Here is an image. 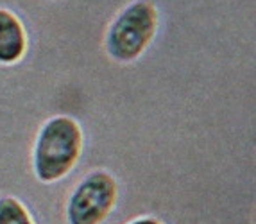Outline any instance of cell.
<instances>
[{"label": "cell", "instance_id": "obj_3", "mask_svg": "<svg viewBox=\"0 0 256 224\" xmlns=\"http://www.w3.org/2000/svg\"><path fill=\"white\" fill-rule=\"evenodd\" d=\"M120 199V185L115 174L94 168L70 192L64 204L66 224H104L115 212Z\"/></svg>", "mask_w": 256, "mask_h": 224}, {"label": "cell", "instance_id": "obj_4", "mask_svg": "<svg viewBox=\"0 0 256 224\" xmlns=\"http://www.w3.org/2000/svg\"><path fill=\"white\" fill-rule=\"evenodd\" d=\"M29 30L13 9L0 6V65L14 66L29 52Z\"/></svg>", "mask_w": 256, "mask_h": 224}, {"label": "cell", "instance_id": "obj_6", "mask_svg": "<svg viewBox=\"0 0 256 224\" xmlns=\"http://www.w3.org/2000/svg\"><path fill=\"white\" fill-rule=\"evenodd\" d=\"M126 224H163V220H160L158 217H154V216H140V217H134V219L128 220Z\"/></svg>", "mask_w": 256, "mask_h": 224}, {"label": "cell", "instance_id": "obj_1", "mask_svg": "<svg viewBox=\"0 0 256 224\" xmlns=\"http://www.w3.org/2000/svg\"><path fill=\"white\" fill-rule=\"evenodd\" d=\"M84 151V131L76 116H48L40 126L32 146V174L43 185H54L74 172Z\"/></svg>", "mask_w": 256, "mask_h": 224}, {"label": "cell", "instance_id": "obj_5", "mask_svg": "<svg viewBox=\"0 0 256 224\" xmlns=\"http://www.w3.org/2000/svg\"><path fill=\"white\" fill-rule=\"evenodd\" d=\"M0 224H36L32 212L16 196H0Z\"/></svg>", "mask_w": 256, "mask_h": 224}, {"label": "cell", "instance_id": "obj_2", "mask_svg": "<svg viewBox=\"0 0 256 224\" xmlns=\"http://www.w3.org/2000/svg\"><path fill=\"white\" fill-rule=\"evenodd\" d=\"M162 27V13L152 0H131L118 9L104 30L106 56L118 65H131L152 47Z\"/></svg>", "mask_w": 256, "mask_h": 224}]
</instances>
